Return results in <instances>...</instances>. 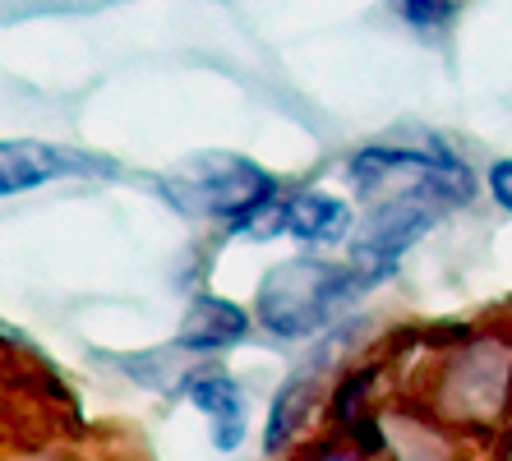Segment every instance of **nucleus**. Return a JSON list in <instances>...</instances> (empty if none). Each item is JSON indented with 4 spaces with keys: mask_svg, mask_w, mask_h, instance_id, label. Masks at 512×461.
Returning a JSON list of instances; mask_svg holds the SVG:
<instances>
[{
    "mask_svg": "<svg viewBox=\"0 0 512 461\" xmlns=\"http://www.w3.org/2000/svg\"><path fill=\"white\" fill-rule=\"evenodd\" d=\"M457 10H462V0H397V14L411 28H425V33L448 28L457 19Z\"/></svg>",
    "mask_w": 512,
    "mask_h": 461,
    "instance_id": "12",
    "label": "nucleus"
},
{
    "mask_svg": "<svg viewBox=\"0 0 512 461\" xmlns=\"http://www.w3.org/2000/svg\"><path fill=\"white\" fill-rule=\"evenodd\" d=\"M370 286L360 282V272L351 263H328V259H291L277 263L259 282V300L254 314L273 337H314V332L333 328L342 319V309L356 296H365Z\"/></svg>",
    "mask_w": 512,
    "mask_h": 461,
    "instance_id": "1",
    "label": "nucleus"
},
{
    "mask_svg": "<svg viewBox=\"0 0 512 461\" xmlns=\"http://www.w3.org/2000/svg\"><path fill=\"white\" fill-rule=\"evenodd\" d=\"M393 461H457L453 443L443 434L439 425H429V420H402V434H383Z\"/></svg>",
    "mask_w": 512,
    "mask_h": 461,
    "instance_id": "11",
    "label": "nucleus"
},
{
    "mask_svg": "<svg viewBox=\"0 0 512 461\" xmlns=\"http://www.w3.org/2000/svg\"><path fill=\"white\" fill-rule=\"evenodd\" d=\"M185 397L208 415V425H213V443L222 452H236L245 443V429H250V411H245V392L231 374L222 369H208V374H194L185 379Z\"/></svg>",
    "mask_w": 512,
    "mask_h": 461,
    "instance_id": "7",
    "label": "nucleus"
},
{
    "mask_svg": "<svg viewBox=\"0 0 512 461\" xmlns=\"http://www.w3.org/2000/svg\"><path fill=\"white\" fill-rule=\"evenodd\" d=\"M346 176L374 199L425 194V199H439L443 208H453V203L476 194L471 171L448 148H388V143H374V148H360L346 162Z\"/></svg>",
    "mask_w": 512,
    "mask_h": 461,
    "instance_id": "3",
    "label": "nucleus"
},
{
    "mask_svg": "<svg viewBox=\"0 0 512 461\" xmlns=\"http://www.w3.org/2000/svg\"><path fill=\"white\" fill-rule=\"evenodd\" d=\"M180 199L194 213H208L240 236H254L263 213L277 203V180L245 157H203L185 171Z\"/></svg>",
    "mask_w": 512,
    "mask_h": 461,
    "instance_id": "4",
    "label": "nucleus"
},
{
    "mask_svg": "<svg viewBox=\"0 0 512 461\" xmlns=\"http://www.w3.org/2000/svg\"><path fill=\"white\" fill-rule=\"evenodd\" d=\"M503 457L512 461V429H508V438H503Z\"/></svg>",
    "mask_w": 512,
    "mask_h": 461,
    "instance_id": "14",
    "label": "nucleus"
},
{
    "mask_svg": "<svg viewBox=\"0 0 512 461\" xmlns=\"http://www.w3.org/2000/svg\"><path fill=\"white\" fill-rule=\"evenodd\" d=\"M489 194H494V203H499L503 213H512V162H494L485 176Z\"/></svg>",
    "mask_w": 512,
    "mask_h": 461,
    "instance_id": "13",
    "label": "nucleus"
},
{
    "mask_svg": "<svg viewBox=\"0 0 512 461\" xmlns=\"http://www.w3.org/2000/svg\"><path fill=\"white\" fill-rule=\"evenodd\" d=\"M434 415L453 425H494L512 406V332H476L434 374Z\"/></svg>",
    "mask_w": 512,
    "mask_h": 461,
    "instance_id": "2",
    "label": "nucleus"
},
{
    "mask_svg": "<svg viewBox=\"0 0 512 461\" xmlns=\"http://www.w3.org/2000/svg\"><path fill=\"white\" fill-rule=\"evenodd\" d=\"M319 461H342V457H319Z\"/></svg>",
    "mask_w": 512,
    "mask_h": 461,
    "instance_id": "15",
    "label": "nucleus"
},
{
    "mask_svg": "<svg viewBox=\"0 0 512 461\" xmlns=\"http://www.w3.org/2000/svg\"><path fill=\"white\" fill-rule=\"evenodd\" d=\"M351 226H356L351 222V208L337 194L300 190L291 199L277 194V203L263 213L254 236H296L305 245H337V240L351 236Z\"/></svg>",
    "mask_w": 512,
    "mask_h": 461,
    "instance_id": "6",
    "label": "nucleus"
},
{
    "mask_svg": "<svg viewBox=\"0 0 512 461\" xmlns=\"http://www.w3.org/2000/svg\"><path fill=\"white\" fill-rule=\"evenodd\" d=\"M74 157L37 139H0V199L42 190L47 180L70 176Z\"/></svg>",
    "mask_w": 512,
    "mask_h": 461,
    "instance_id": "8",
    "label": "nucleus"
},
{
    "mask_svg": "<svg viewBox=\"0 0 512 461\" xmlns=\"http://www.w3.org/2000/svg\"><path fill=\"white\" fill-rule=\"evenodd\" d=\"M323 360H328V355H310V360H305V365H300L296 374L282 383V392L273 397V411H268V429H263V448H268V452L286 448V438L296 434L300 415H305V402H310L314 383H319Z\"/></svg>",
    "mask_w": 512,
    "mask_h": 461,
    "instance_id": "10",
    "label": "nucleus"
},
{
    "mask_svg": "<svg viewBox=\"0 0 512 461\" xmlns=\"http://www.w3.org/2000/svg\"><path fill=\"white\" fill-rule=\"evenodd\" d=\"M245 332H250V314L240 305H231L222 296H199L190 305V314H185V323H180L176 346H185L194 355H213L245 342Z\"/></svg>",
    "mask_w": 512,
    "mask_h": 461,
    "instance_id": "9",
    "label": "nucleus"
},
{
    "mask_svg": "<svg viewBox=\"0 0 512 461\" xmlns=\"http://www.w3.org/2000/svg\"><path fill=\"white\" fill-rule=\"evenodd\" d=\"M443 217L439 199L425 194H397V199H379L365 222H360L356 240H351V268L360 272L365 286H379L383 277H393L402 254L416 245L420 236H429V226Z\"/></svg>",
    "mask_w": 512,
    "mask_h": 461,
    "instance_id": "5",
    "label": "nucleus"
}]
</instances>
